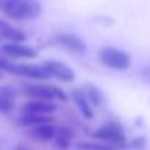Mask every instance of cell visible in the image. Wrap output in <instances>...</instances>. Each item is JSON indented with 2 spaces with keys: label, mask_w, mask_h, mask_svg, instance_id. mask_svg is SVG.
Instances as JSON below:
<instances>
[{
  "label": "cell",
  "mask_w": 150,
  "mask_h": 150,
  "mask_svg": "<svg viewBox=\"0 0 150 150\" xmlns=\"http://www.w3.org/2000/svg\"><path fill=\"white\" fill-rule=\"evenodd\" d=\"M2 13L15 21H30L41 15L40 0H0Z\"/></svg>",
  "instance_id": "1"
},
{
  "label": "cell",
  "mask_w": 150,
  "mask_h": 150,
  "mask_svg": "<svg viewBox=\"0 0 150 150\" xmlns=\"http://www.w3.org/2000/svg\"><path fill=\"white\" fill-rule=\"evenodd\" d=\"M0 66L3 72L13 74L18 77H25L30 80H49L50 74L44 65H31V63H13L12 59L3 56L0 59Z\"/></svg>",
  "instance_id": "2"
},
{
  "label": "cell",
  "mask_w": 150,
  "mask_h": 150,
  "mask_svg": "<svg viewBox=\"0 0 150 150\" xmlns=\"http://www.w3.org/2000/svg\"><path fill=\"white\" fill-rule=\"evenodd\" d=\"M22 94L30 99H40L49 102H66L68 94L53 84H27L22 87Z\"/></svg>",
  "instance_id": "3"
},
{
  "label": "cell",
  "mask_w": 150,
  "mask_h": 150,
  "mask_svg": "<svg viewBox=\"0 0 150 150\" xmlns=\"http://www.w3.org/2000/svg\"><path fill=\"white\" fill-rule=\"evenodd\" d=\"M91 135L94 138L100 140V141H105V143L116 147V149L127 147V143H128L127 135H125V131H124L122 125L118 121H109V122L103 124Z\"/></svg>",
  "instance_id": "4"
},
{
  "label": "cell",
  "mask_w": 150,
  "mask_h": 150,
  "mask_svg": "<svg viewBox=\"0 0 150 150\" xmlns=\"http://www.w3.org/2000/svg\"><path fill=\"white\" fill-rule=\"evenodd\" d=\"M99 60L112 68V69H118V71H125L131 66V56L128 53H125L124 50L115 49V47H103L99 50Z\"/></svg>",
  "instance_id": "5"
},
{
  "label": "cell",
  "mask_w": 150,
  "mask_h": 150,
  "mask_svg": "<svg viewBox=\"0 0 150 150\" xmlns=\"http://www.w3.org/2000/svg\"><path fill=\"white\" fill-rule=\"evenodd\" d=\"M2 54L9 59H33V57H37L38 52L34 47L27 46L24 43L8 41L2 44Z\"/></svg>",
  "instance_id": "6"
},
{
  "label": "cell",
  "mask_w": 150,
  "mask_h": 150,
  "mask_svg": "<svg viewBox=\"0 0 150 150\" xmlns=\"http://www.w3.org/2000/svg\"><path fill=\"white\" fill-rule=\"evenodd\" d=\"M46 66V69L49 71L50 77L59 80V81H63V83H72L75 80V72L71 66H68L66 63L63 62H59V60H46L43 63Z\"/></svg>",
  "instance_id": "7"
},
{
  "label": "cell",
  "mask_w": 150,
  "mask_h": 150,
  "mask_svg": "<svg viewBox=\"0 0 150 150\" xmlns=\"http://www.w3.org/2000/svg\"><path fill=\"white\" fill-rule=\"evenodd\" d=\"M57 106L54 102L49 100H40V99H30L21 106L19 113H27V115H52L56 112Z\"/></svg>",
  "instance_id": "8"
},
{
  "label": "cell",
  "mask_w": 150,
  "mask_h": 150,
  "mask_svg": "<svg viewBox=\"0 0 150 150\" xmlns=\"http://www.w3.org/2000/svg\"><path fill=\"white\" fill-rule=\"evenodd\" d=\"M54 41L62 46L63 49H66L68 52H72V53H86L87 47H86V43L75 34H68V33H59L54 38Z\"/></svg>",
  "instance_id": "9"
},
{
  "label": "cell",
  "mask_w": 150,
  "mask_h": 150,
  "mask_svg": "<svg viewBox=\"0 0 150 150\" xmlns=\"http://www.w3.org/2000/svg\"><path fill=\"white\" fill-rule=\"evenodd\" d=\"M71 97L75 103V106L78 108L80 113L83 115V118L86 119H90L93 118V105L90 103L88 97H87V93L86 90H81V88H74L71 91Z\"/></svg>",
  "instance_id": "10"
},
{
  "label": "cell",
  "mask_w": 150,
  "mask_h": 150,
  "mask_svg": "<svg viewBox=\"0 0 150 150\" xmlns=\"http://www.w3.org/2000/svg\"><path fill=\"white\" fill-rule=\"evenodd\" d=\"M0 37L5 41H11V43H24L28 38V35L22 30L13 27L5 19L0 21Z\"/></svg>",
  "instance_id": "11"
},
{
  "label": "cell",
  "mask_w": 150,
  "mask_h": 150,
  "mask_svg": "<svg viewBox=\"0 0 150 150\" xmlns=\"http://www.w3.org/2000/svg\"><path fill=\"white\" fill-rule=\"evenodd\" d=\"M30 137H33L34 140L47 143V141H53L54 134H56V127L53 125V122H46V124H40L31 128H27Z\"/></svg>",
  "instance_id": "12"
},
{
  "label": "cell",
  "mask_w": 150,
  "mask_h": 150,
  "mask_svg": "<svg viewBox=\"0 0 150 150\" xmlns=\"http://www.w3.org/2000/svg\"><path fill=\"white\" fill-rule=\"evenodd\" d=\"M16 103V91L11 86L0 87V112L3 115H9Z\"/></svg>",
  "instance_id": "13"
},
{
  "label": "cell",
  "mask_w": 150,
  "mask_h": 150,
  "mask_svg": "<svg viewBox=\"0 0 150 150\" xmlns=\"http://www.w3.org/2000/svg\"><path fill=\"white\" fill-rule=\"evenodd\" d=\"M74 140V131L65 125H59L56 127V134L53 138L54 147L59 150H69L71 144Z\"/></svg>",
  "instance_id": "14"
},
{
  "label": "cell",
  "mask_w": 150,
  "mask_h": 150,
  "mask_svg": "<svg viewBox=\"0 0 150 150\" xmlns=\"http://www.w3.org/2000/svg\"><path fill=\"white\" fill-rule=\"evenodd\" d=\"M77 150H116V147L108 143H94V141H78L75 144Z\"/></svg>",
  "instance_id": "15"
},
{
  "label": "cell",
  "mask_w": 150,
  "mask_h": 150,
  "mask_svg": "<svg viewBox=\"0 0 150 150\" xmlns=\"http://www.w3.org/2000/svg\"><path fill=\"white\" fill-rule=\"evenodd\" d=\"M86 93H87V97H88L90 103H91L94 108L100 106V105L103 103V100H105L103 91H102L99 87H96V86H88L87 90H86Z\"/></svg>",
  "instance_id": "16"
},
{
  "label": "cell",
  "mask_w": 150,
  "mask_h": 150,
  "mask_svg": "<svg viewBox=\"0 0 150 150\" xmlns=\"http://www.w3.org/2000/svg\"><path fill=\"white\" fill-rule=\"evenodd\" d=\"M147 144V138L144 135H140V137H135V138H131L128 143H127V147L132 149V150H141L144 149Z\"/></svg>",
  "instance_id": "17"
},
{
  "label": "cell",
  "mask_w": 150,
  "mask_h": 150,
  "mask_svg": "<svg viewBox=\"0 0 150 150\" xmlns=\"http://www.w3.org/2000/svg\"><path fill=\"white\" fill-rule=\"evenodd\" d=\"M13 150H31V149H30L28 146H25V144H18Z\"/></svg>",
  "instance_id": "18"
},
{
  "label": "cell",
  "mask_w": 150,
  "mask_h": 150,
  "mask_svg": "<svg viewBox=\"0 0 150 150\" xmlns=\"http://www.w3.org/2000/svg\"><path fill=\"white\" fill-rule=\"evenodd\" d=\"M144 75H146V78H147V80L150 81V68H147V69H146V72H144Z\"/></svg>",
  "instance_id": "19"
}]
</instances>
